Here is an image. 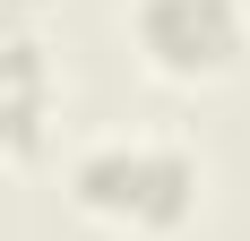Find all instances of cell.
<instances>
[{
  "label": "cell",
  "mask_w": 250,
  "mask_h": 241,
  "mask_svg": "<svg viewBox=\"0 0 250 241\" xmlns=\"http://www.w3.org/2000/svg\"><path fill=\"white\" fill-rule=\"evenodd\" d=\"M129 26L164 78H216L242 60V0H138Z\"/></svg>",
  "instance_id": "2"
},
{
  "label": "cell",
  "mask_w": 250,
  "mask_h": 241,
  "mask_svg": "<svg viewBox=\"0 0 250 241\" xmlns=\"http://www.w3.org/2000/svg\"><path fill=\"white\" fill-rule=\"evenodd\" d=\"M78 207L95 216H121V224H181L190 198H199V164L181 146H155V138H104L78 155Z\"/></svg>",
  "instance_id": "1"
},
{
  "label": "cell",
  "mask_w": 250,
  "mask_h": 241,
  "mask_svg": "<svg viewBox=\"0 0 250 241\" xmlns=\"http://www.w3.org/2000/svg\"><path fill=\"white\" fill-rule=\"evenodd\" d=\"M43 103H52V86H43L35 43H0V146H9V155H18V146H35Z\"/></svg>",
  "instance_id": "3"
}]
</instances>
